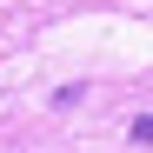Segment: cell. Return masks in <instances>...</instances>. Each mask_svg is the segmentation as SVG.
<instances>
[{
    "mask_svg": "<svg viewBox=\"0 0 153 153\" xmlns=\"http://www.w3.org/2000/svg\"><path fill=\"white\" fill-rule=\"evenodd\" d=\"M133 140H153V113H140V120H133Z\"/></svg>",
    "mask_w": 153,
    "mask_h": 153,
    "instance_id": "6da1fadb",
    "label": "cell"
}]
</instances>
